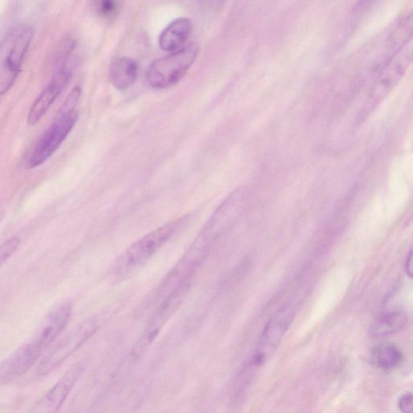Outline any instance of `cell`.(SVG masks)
<instances>
[{
    "label": "cell",
    "instance_id": "7402d4cb",
    "mask_svg": "<svg viewBox=\"0 0 413 413\" xmlns=\"http://www.w3.org/2000/svg\"><path fill=\"white\" fill-rule=\"evenodd\" d=\"M198 1L208 5L209 7L217 8L221 6L224 0H198Z\"/></svg>",
    "mask_w": 413,
    "mask_h": 413
},
{
    "label": "cell",
    "instance_id": "e0dca14e",
    "mask_svg": "<svg viewBox=\"0 0 413 413\" xmlns=\"http://www.w3.org/2000/svg\"><path fill=\"white\" fill-rule=\"evenodd\" d=\"M20 245V239L18 237H13L0 245V267L12 257L18 249Z\"/></svg>",
    "mask_w": 413,
    "mask_h": 413
},
{
    "label": "cell",
    "instance_id": "ffe728a7",
    "mask_svg": "<svg viewBox=\"0 0 413 413\" xmlns=\"http://www.w3.org/2000/svg\"><path fill=\"white\" fill-rule=\"evenodd\" d=\"M378 0H358L353 8L355 15H361L369 10Z\"/></svg>",
    "mask_w": 413,
    "mask_h": 413
},
{
    "label": "cell",
    "instance_id": "4fadbf2b",
    "mask_svg": "<svg viewBox=\"0 0 413 413\" xmlns=\"http://www.w3.org/2000/svg\"><path fill=\"white\" fill-rule=\"evenodd\" d=\"M138 65L132 58L122 57L116 59L109 69V80L117 90L125 91L137 81Z\"/></svg>",
    "mask_w": 413,
    "mask_h": 413
},
{
    "label": "cell",
    "instance_id": "44dd1931",
    "mask_svg": "<svg viewBox=\"0 0 413 413\" xmlns=\"http://www.w3.org/2000/svg\"><path fill=\"white\" fill-rule=\"evenodd\" d=\"M406 273L409 278L412 277V250H410L406 261Z\"/></svg>",
    "mask_w": 413,
    "mask_h": 413
},
{
    "label": "cell",
    "instance_id": "52a82bcc",
    "mask_svg": "<svg viewBox=\"0 0 413 413\" xmlns=\"http://www.w3.org/2000/svg\"><path fill=\"white\" fill-rule=\"evenodd\" d=\"M294 317V310L287 305L278 310L262 332L254 356V364L261 366L276 352Z\"/></svg>",
    "mask_w": 413,
    "mask_h": 413
},
{
    "label": "cell",
    "instance_id": "8992f818",
    "mask_svg": "<svg viewBox=\"0 0 413 413\" xmlns=\"http://www.w3.org/2000/svg\"><path fill=\"white\" fill-rule=\"evenodd\" d=\"M99 326V321L94 318L78 323L44 356L37 367L38 375L47 376L50 372L57 369L94 336L98 331Z\"/></svg>",
    "mask_w": 413,
    "mask_h": 413
},
{
    "label": "cell",
    "instance_id": "9a60e30c",
    "mask_svg": "<svg viewBox=\"0 0 413 413\" xmlns=\"http://www.w3.org/2000/svg\"><path fill=\"white\" fill-rule=\"evenodd\" d=\"M403 359L400 349L392 343L376 345L371 354V362L374 367L383 371H392L397 368Z\"/></svg>",
    "mask_w": 413,
    "mask_h": 413
},
{
    "label": "cell",
    "instance_id": "6da1fadb",
    "mask_svg": "<svg viewBox=\"0 0 413 413\" xmlns=\"http://www.w3.org/2000/svg\"><path fill=\"white\" fill-rule=\"evenodd\" d=\"M187 221V216H182L166 223L149 232L133 242L115 261L111 268V276L117 281H123L153 258Z\"/></svg>",
    "mask_w": 413,
    "mask_h": 413
},
{
    "label": "cell",
    "instance_id": "7a4b0ae2",
    "mask_svg": "<svg viewBox=\"0 0 413 413\" xmlns=\"http://www.w3.org/2000/svg\"><path fill=\"white\" fill-rule=\"evenodd\" d=\"M81 94L79 89H72L52 125L42 134L33 147L26 161L27 169H35L46 163L73 130L79 119V113L76 107L80 102Z\"/></svg>",
    "mask_w": 413,
    "mask_h": 413
},
{
    "label": "cell",
    "instance_id": "ba28073f",
    "mask_svg": "<svg viewBox=\"0 0 413 413\" xmlns=\"http://www.w3.org/2000/svg\"><path fill=\"white\" fill-rule=\"evenodd\" d=\"M412 61V41L386 61L378 77L376 85L371 94L372 99H381L387 96L398 85Z\"/></svg>",
    "mask_w": 413,
    "mask_h": 413
},
{
    "label": "cell",
    "instance_id": "277c9868",
    "mask_svg": "<svg viewBox=\"0 0 413 413\" xmlns=\"http://www.w3.org/2000/svg\"><path fill=\"white\" fill-rule=\"evenodd\" d=\"M198 54V44L192 42L177 51L154 61L147 72L149 85L159 90L176 85L191 69Z\"/></svg>",
    "mask_w": 413,
    "mask_h": 413
},
{
    "label": "cell",
    "instance_id": "8fae6325",
    "mask_svg": "<svg viewBox=\"0 0 413 413\" xmlns=\"http://www.w3.org/2000/svg\"><path fill=\"white\" fill-rule=\"evenodd\" d=\"M42 353L30 340L0 364V384L8 383L23 376L36 364Z\"/></svg>",
    "mask_w": 413,
    "mask_h": 413
},
{
    "label": "cell",
    "instance_id": "7c38bea8",
    "mask_svg": "<svg viewBox=\"0 0 413 413\" xmlns=\"http://www.w3.org/2000/svg\"><path fill=\"white\" fill-rule=\"evenodd\" d=\"M192 32V21L187 18H180L171 21L159 38L161 49L165 52H175L186 46Z\"/></svg>",
    "mask_w": 413,
    "mask_h": 413
},
{
    "label": "cell",
    "instance_id": "ac0fdd59",
    "mask_svg": "<svg viewBox=\"0 0 413 413\" xmlns=\"http://www.w3.org/2000/svg\"><path fill=\"white\" fill-rule=\"evenodd\" d=\"M117 4L116 0H100L99 4V13L104 16H109L116 13Z\"/></svg>",
    "mask_w": 413,
    "mask_h": 413
},
{
    "label": "cell",
    "instance_id": "2e32d148",
    "mask_svg": "<svg viewBox=\"0 0 413 413\" xmlns=\"http://www.w3.org/2000/svg\"><path fill=\"white\" fill-rule=\"evenodd\" d=\"M412 14L406 16L395 25L387 40V49L390 52V56L412 41Z\"/></svg>",
    "mask_w": 413,
    "mask_h": 413
},
{
    "label": "cell",
    "instance_id": "9c48e42d",
    "mask_svg": "<svg viewBox=\"0 0 413 413\" xmlns=\"http://www.w3.org/2000/svg\"><path fill=\"white\" fill-rule=\"evenodd\" d=\"M68 64L67 63L57 66V70L51 81L32 105L29 116H27V124L30 126H35L40 122L55 100L68 86L72 77V72Z\"/></svg>",
    "mask_w": 413,
    "mask_h": 413
},
{
    "label": "cell",
    "instance_id": "5b68a950",
    "mask_svg": "<svg viewBox=\"0 0 413 413\" xmlns=\"http://www.w3.org/2000/svg\"><path fill=\"white\" fill-rule=\"evenodd\" d=\"M192 278L178 283L167 293L166 297L160 304L159 308L155 310L147 326L144 328L140 338L138 339L132 350L133 359H139L152 347L156 338L178 309L180 308L184 300L192 287Z\"/></svg>",
    "mask_w": 413,
    "mask_h": 413
},
{
    "label": "cell",
    "instance_id": "3957f363",
    "mask_svg": "<svg viewBox=\"0 0 413 413\" xmlns=\"http://www.w3.org/2000/svg\"><path fill=\"white\" fill-rule=\"evenodd\" d=\"M33 30L29 25L11 29L0 42V96L15 85L30 47Z\"/></svg>",
    "mask_w": 413,
    "mask_h": 413
},
{
    "label": "cell",
    "instance_id": "30bf717a",
    "mask_svg": "<svg viewBox=\"0 0 413 413\" xmlns=\"http://www.w3.org/2000/svg\"><path fill=\"white\" fill-rule=\"evenodd\" d=\"M85 366L76 364L67 371L63 377L37 402L32 412H57L68 397L72 389L85 372Z\"/></svg>",
    "mask_w": 413,
    "mask_h": 413
},
{
    "label": "cell",
    "instance_id": "d6986e66",
    "mask_svg": "<svg viewBox=\"0 0 413 413\" xmlns=\"http://www.w3.org/2000/svg\"><path fill=\"white\" fill-rule=\"evenodd\" d=\"M400 410L404 413H412L413 398L412 393H406L401 396L398 401Z\"/></svg>",
    "mask_w": 413,
    "mask_h": 413
},
{
    "label": "cell",
    "instance_id": "5bb4252c",
    "mask_svg": "<svg viewBox=\"0 0 413 413\" xmlns=\"http://www.w3.org/2000/svg\"><path fill=\"white\" fill-rule=\"evenodd\" d=\"M407 322V315L403 310L397 309L387 312L378 317L370 328L373 337L389 336L400 332Z\"/></svg>",
    "mask_w": 413,
    "mask_h": 413
}]
</instances>
